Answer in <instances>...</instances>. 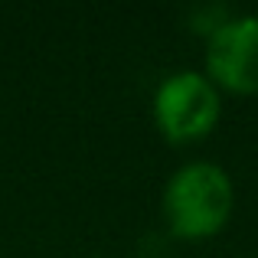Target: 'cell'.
I'll use <instances>...</instances> for the list:
<instances>
[{
  "instance_id": "obj_2",
  "label": "cell",
  "mask_w": 258,
  "mask_h": 258,
  "mask_svg": "<svg viewBox=\"0 0 258 258\" xmlns=\"http://www.w3.org/2000/svg\"><path fill=\"white\" fill-rule=\"evenodd\" d=\"M219 88L203 72H173L154 92V121L170 144H193L219 121Z\"/></svg>"
},
{
  "instance_id": "obj_1",
  "label": "cell",
  "mask_w": 258,
  "mask_h": 258,
  "mask_svg": "<svg viewBox=\"0 0 258 258\" xmlns=\"http://www.w3.org/2000/svg\"><path fill=\"white\" fill-rule=\"evenodd\" d=\"M235 189L222 167L196 160L180 167L164 189L167 229L180 239H209L232 216Z\"/></svg>"
},
{
  "instance_id": "obj_3",
  "label": "cell",
  "mask_w": 258,
  "mask_h": 258,
  "mask_svg": "<svg viewBox=\"0 0 258 258\" xmlns=\"http://www.w3.org/2000/svg\"><path fill=\"white\" fill-rule=\"evenodd\" d=\"M206 79L235 95L258 92V17H229L209 33Z\"/></svg>"
}]
</instances>
